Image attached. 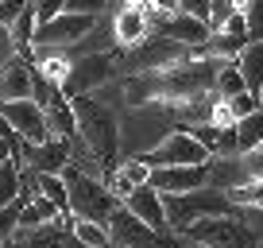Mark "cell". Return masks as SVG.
I'll return each mask as SVG.
<instances>
[{
	"instance_id": "6da1fadb",
	"label": "cell",
	"mask_w": 263,
	"mask_h": 248,
	"mask_svg": "<svg viewBox=\"0 0 263 248\" xmlns=\"http://www.w3.org/2000/svg\"><path fill=\"white\" fill-rule=\"evenodd\" d=\"M74 116H78V136H82L85 151L105 171H112L116 155H120V124H116V113L97 97H74Z\"/></svg>"
},
{
	"instance_id": "7a4b0ae2",
	"label": "cell",
	"mask_w": 263,
	"mask_h": 248,
	"mask_svg": "<svg viewBox=\"0 0 263 248\" xmlns=\"http://www.w3.org/2000/svg\"><path fill=\"white\" fill-rule=\"evenodd\" d=\"M62 179H66V190H70V214L74 217H82V221H101V225L112 221V214L120 209V198L105 186V179H97V174L82 171V167H74V163L62 171Z\"/></svg>"
},
{
	"instance_id": "3957f363",
	"label": "cell",
	"mask_w": 263,
	"mask_h": 248,
	"mask_svg": "<svg viewBox=\"0 0 263 248\" xmlns=\"http://www.w3.org/2000/svg\"><path fill=\"white\" fill-rule=\"evenodd\" d=\"M221 66H224V58H213V55H201V50H197L194 58H186V62H178V66L159 70L163 101H194V97L213 93Z\"/></svg>"
},
{
	"instance_id": "277c9868",
	"label": "cell",
	"mask_w": 263,
	"mask_h": 248,
	"mask_svg": "<svg viewBox=\"0 0 263 248\" xmlns=\"http://www.w3.org/2000/svg\"><path fill=\"white\" fill-rule=\"evenodd\" d=\"M166 202V221H171V229L186 233L194 221H201V217H232V202L224 190H217V186H201V190H190V194H163Z\"/></svg>"
},
{
	"instance_id": "5b68a950",
	"label": "cell",
	"mask_w": 263,
	"mask_h": 248,
	"mask_svg": "<svg viewBox=\"0 0 263 248\" xmlns=\"http://www.w3.org/2000/svg\"><path fill=\"white\" fill-rule=\"evenodd\" d=\"M112 74H116V55L112 50H93V55L70 62V74H66V82H62V93L70 101L89 97L93 90H101V85L112 82Z\"/></svg>"
},
{
	"instance_id": "8992f818",
	"label": "cell",
	"mask_w": 263,
	"mask_h": 248,
	"mask_svg": "<svg viewBox=\"0 0 263 248\" xmlns=\"http://www.w3.org/2000/svg\"><path fill=\"white\" fill-rule=\"evenodd\" d=\"M186 237L201 248H259V237L236 217H201L186 229Z\"/></svg>"
},
{
	"instance_id": "52a82bcc",
	"label": "cell",
	"mask_w": 263,
	"mask_h": 248,
	"mask_svg": "<svg viewBox=\"0 0 263 248\" xmlns=\"http://www.w3.org/2000/svg\"><path fill=\"white\" fill-rule=\"evenodd\" d=\"M143 159H147L151 167H205V163H213L217 155L197 140L190 128H178V132H171L159 148H151Z\"/></svg>"
},
{
	"instance_id": "ba28073f",
	"label": "cell",
	"mask_w": 263,
	"mask_h": 248,
	"mask_svg": "<svg viewBox=\"0 0 263 248\" xmlns=\"http://www.w3.org/2000/svg\"><path fill=\"white\" fill-rule=\"evenodd\" d=\"M194 55L197 50H190V47H182V43L166 39V35L151 31L140 47H132L128 66H132V74H155V70H171V66H178V62H186V58H194Z\"/></svg>"
},
{
	"instance_id": "9c48e42d",
	"label": "cell",
	"mask_w": 263,
	"mask_h": 248,
	"mask_svg": "<svg viewBox=\"0 0 263 248\" xmlns=\"http://www.w3.org/2000/svg\"><path fill=\"white\" fill-rule=\"evenodd\" d=\"M97 27V16H82V12H62V16L39 24L35 31V43L31 47H54V50H66V47H78L82 39H89V31Z\"/></svg>"
},
{
	"instance_id": "30bf717a",
	"label": "cell",
	"mask_w": 263,
	"mask_h": 248,
	"mask_svg": "<svg viewBox=\"0 0 263 248\" xmlns=\"http://www.w3.org/2000/svg\"><path fill=\"white\" fill-rule=\"evenodd\" d=\"M0 116L8 124H16V132L24 136L27 144H47L50 136V120H47V109L39 105L35 97H24V101H4L0 105Z\"/></svg>"
},
{
	"instance_id": "8fae6325",
	"label": "cell",
	"mask_w": 263,
	"mask_h": 248,
	"mask_svg": "<svg viewBox=\"0 0 263 248\" xmlns=\"http://www.w3.org/2000/svg\"><path fill=\"white\" fill-rule=\"evenodd\" d=\"M24 163L35 174H62L66 167L74 163V140H62V136H50L47 144H27L24 148Z\"/></svg>"
},
{
	"instance_id": "7c38bea8",
	"label": "cell",
	"mask_w": 263,
	"mask_h": 248,
	"mask_svg": "<svg viewBox=\"0 0 263 248\" xmlns=\"http://www.w3.org/2000/svg\"><path fill=\"white\" fill-rule=\"evenodd\" d=\"M209 167H155L151 171V186H155L159 194H190V190H201V186H209Z\"/></svg>"
},
{
	"instance_id": "4fadbf2b",
	"label": "cell",
	"mask_w": 263,
	"mask_h": 248,
	"mask_svg": "<svg viewBox=\"0 0 263 248\" xmlns=\"http://www.w3.org/2000/svg\"><path fill=\"white\" fill-rule=\"evenodd\" d=\"M159 35H166V39L182 43V47H190V50H205V43L213 39V27H209L205 20L186 16V12H171V16H163V24H159Z\"/></svg>"
},
{
	"instance_id": "5bb4252c",
	"label": "cell",
	"mask_w": 263,
	"mask_h": 248,
	"mask_svg": "<svg viewBox=\"0 0 263 248\" xmlns=\"http://www.w3.org/2000/svg\"><path fill=\"white\" fill-rule=\"evenodd\" d=\"M124 206L140 217V221H147L155 233H171V221H166V202H163V194H159L151 182H147V186H136V190L124 198Z\"/></svg>"
},
{
	"instance_id": "9a60e30c",
	"label": "cell",
	"mask_w": 263,
	"mask_h": 248,
	"mask_svg": "<svg viewBox=\"0 0 263 248\" xmlns=\"http://www.w3.org/2000/svg\"><path fill=\"white\" fill-rule=\"evenodd\" d=\"M24 97H35V70L27 66V58H16L0 70V105L24 101Z\"/></svg>"
},
{
	"instance_id": "2e32d148",
	"label": "cell",
	"mask_w": 263,
	"mask_h": 248,
	"mask_svg": "<svg viewBox=\"0 0 263 248\" xmlns=\"http://www.w3.org/2000/svg\"><path fill=\"white\" fill-rule=\"evenodd\" d=\"M151 35V20H147V12H140V8H120L116 12V20H112V39L120 43V47H140L143 39Z\"/></svg>"
},
{
	"instance_id": "e0dca14e",
	"label": "cell",
	"mask_w": 263,
	"mask_h": 248,
	"mask_svg": "<svg viewBox=\"0 0 263 248\" xmlns=\"http://www.w3.org/2000/svg\"><path fill=\"white\" fill-rule=\"evenodd\" d=\"M120 90H124V101H128L132 109H136V105H147V101H163L159 70H155V74H128Z\"/></svg>"
},
{
	"instance_id": "ac0fdd59",
	"label": "cell",
	"mask_w": 263,
	"mask_h": 248,
	"mask_svg": "<svg viewBox=\"0 0 263 248\" xmlns=\"http://www.w3.org/2000/svg\"><path fill=\"white\" fill-rule=\"evenodd\" d=\"M236 66H240V74H244L248 90L259 93V90H263V43H248V47L240 50Z\"/></svg>"
},
{
	"instance_id": "d6986e66",
	"label": "cell",
	"mask_w": 263,
	"mask_h": 248,
	"mask_svg": "<svg viewBox=\"0 0 263 248\" xmlns=\"http://www.w3.org/2000/svg\"><path fill=\"white\" fill-rule=\"evenodd\" d=\"M236 144H240V155L263 148V109L252 113V116H244V120H236Z\"/></svg>"
},
{
	"instance_id": "ffe728a7",
	"label": "cell",
	"mask_w": 263,
	"mask_h": 248,
	"mask_svg": "<svg viewBox=\"0 0 263 248\" xmlns=\"http://www.w3.org/2000/svg\"><path fill=\"white\" fill-rule=\"evenodd\" d=\"M24 163H16V159H8V163L0 167V209L12 206V202L24 194Z\"/></svg>"
},
{
	"instance_id": "44dd1931",
	"label": "cell",
	"mask_w": 263,
	"mask_h": 248,
	"mask_svg": "<svg viewBox=\"0 0 263 248\" xmlns=\"http://www.w3.org/2000/svg\"><path fill=\"white\" fill-rule=\"evenodd\" d=\"M74 237L82 240L85 248H112V233L101 221H82V217H74Z\"/></svg>"
},
{
	"instance_id": "7402d4cb",
	"label": "cell",
	"mask_w": 263,
	"mask_h": 248,
	"mask_svg": "<svg viewBox=\"0 0 263 248\" xmlns=\"http://www.w3.org/2000/svg\"><path fill=\"white\" fill-rule=\"evenodd\" d=\"M213 93H217L221 101L236 97V93H248V82H244V74H240V66H236V62H224V66H221V74H217V85H213Z\"/></svg>"
},
{
	"instance_id": "603a6c76",
	"label": "cell",
	"mask_w": 263,
	"mask_h": 248,
	"mask_svg": "<svg viewBox=\"0 0 263 248\" xmlns=\"http://www.w3.org/2000/svg\"><path fill=\"white\" fill-rule=\"evenodd\" d=\"M224 194H229L232 206L263 209V179H252V182H244V186H232V190H224Z\"/></svg>"
},
{
	"instance_id": "cb8c5ba5",
	"label": "cell",
	"mask_w": 263,
	"mask_h": 248,
	"mask_svg": "<svg viewBox=\"0 0 263 248\" xmlns=\"http://www.w3.org/2000/svg\"><path fill=\"white\" fill-rule=\"evenodd\" d=\"M240 12H244V24H248V39L263 43V0H240Z\"/></svg>"
},
{
	"instance_id": "d4e9b609",
	"label": "cell",
	"mask_w": 263,
	"mask_h": 248,
	"mask_svg": "<svg viewBox=\"0 0 263 248\" xmlns=\"http://www.w3.org/2000/svg\"><path fill=\"white\" fill-rule=\"evenodd\" d=\"M116 171H120L124 179L132 182V186H147V182H151V171H155V167H151L143 155H136V159H128V163H120Z\"/></svg>"
},
{
	"instance_id": "484cf974",
	"label": "cell",
	"mask_w": 263,
	"mask_h": 248,
	"mask_svg": "<svg viewBox=\"0 0 263 248\" xmlns=\"http://www.w3.org/2000/svg\"><path fill=\"white\" fill-rule=\"evenodd\" d=\"M236 12H240V0H213V8H209V27H213V31H221V27L229 24Z\"/></svg>"
},
{
	"instance_id": "4316f807",
	"label": "cell",
	"mask_w": 263,
	"mask_h": 248,
	"mask_svg": "<svg viewBox=\"0 0 263 248\" xmlns=\"http://www.w3.org/2000/svg\"><path fill=\"white\" fill-rule=\"evenodd\" d=\"M229 109H232V116H236V120H244V116H252V113H259V93H236V97H229Z\"/></svg>"
},
{
	"instance_id": "83f0119b",
	"label": "cell",
	"mask_w": 263,
	"mask_h": 248,
	"mask_svg": "<svg viewBox=\"0 0 263 248\" xmlns=\"http://www.w3.org/2000/svg\"><path fill=\"white\" fill-rule=\"evenodd\" d=\"M31 8H35V16H39V24H47V20H54V16L66 12V0H31Z\"/></svg>"
},
{
	"instance_id": "f1b7e54d",
	"label": "cell",
	"mask_w": 263,
	"mask_h": 248,
	"mask_svg": "<svg viewBox=\"0 0 263 248\" xmlns=\"http://www.w3.org/2000/svg\"><path fill=\"white\" fill-rule=\"evenodd\" d=\"M20 50H16V39H12V27H0V70L8 66V62H16Z\"/></svg>"
},
{
	"instance_id": "f546056e",
	"label": "cell",
	"mask_w": 263,
	"mask_h": 248,
	"mask_svg": "<svg viewBox=\"0 0 263 248\" xmlns=\"http://www.w3.org/2000/svg\"><path fill=\"white\" fill-rule=\"evenodd\" d=\"M108 0H66V12H82V16H101Z\"/></svg>"
},
{
	"instance_id": "4dcf8cb0",
	"label": "cell",
	"mask_w": 263,
	"mask_h": 248,
	"mask_svg": "<svg viewBox=\"0 0 263 248\" xmlns=\"http://www.w3.org/2000/svg\"><path fill=\"white\" fill-rule=\"evenodd\" d=\"M209 8H213V0H178V12H186L194 20H205V24H209Z\"/></svg>"
},
{
	"instance_id": "1f68e13d",
	"label": "cell",
	"mask_w": 263,
	"mask_h": 248,
	"mask_svg": "<svg viewBox=\"0 0 263 248\" xmlns=\"http://www.w3.org/2000/svg\"><path fill=\"white\" fill-rule=\"evenodd\" d=\"M8 159H16V151H12V144H8V140H0V167L8 163Z\"/></svg>"
},
{
	"instance_id": "d6a6232c",
	"label": "cell",
	"mask_w": 263,
	"mask_h": 248,
	"mask_svg": "<svg viewBox=\"0 0 263 248\" xmlns=\"http://www.w3.org/2000/svg\"><path fill=\"white\" fill-rule=\"evenodd\" d=\"M186 248H201V244H194V240H190V244H186Z\"/></svg>"
},
{
	"instance_id": "836d02e7",
	"label": "cell",
	"mask_w": 263,
	"mask_h": 248,
	"mask_svg": "<svg viewBox=\"0 0 263 248\" xmlns=\"http://www.w3.org/2000/svg\"><path fill=\"white\" fill-rule=\"evenodd\" d=\"M259 105H263V90H259Z\"/></svg>"
}]
</instances>
